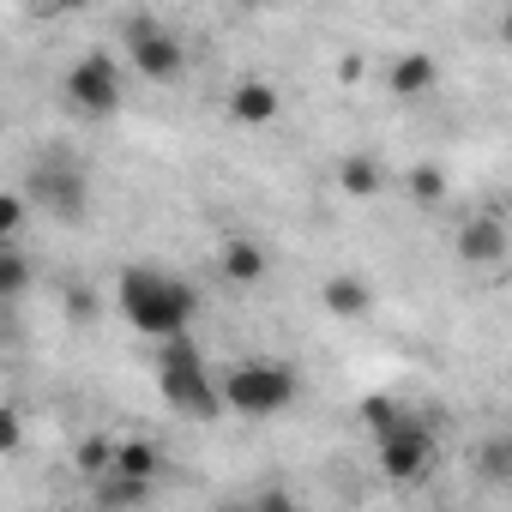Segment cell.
I'll use <instances>...</instances> for the list:
<instances>
[{
	"label": "cell",
	"instance_id": "obj_2",
	"mask_svg": "<svg viewBox=\"0 0 512 512\" xmlns=\"http://www.w3.org/2000/svg\"><path fill=\"white\" fill-rule=\"evenodd\" d=\"M157 392H163V404H169L175 416H187V422H211V416L223 410L217 380H211V368H205V356H199L193 338L157 344Z\"/></svg>",
	"mask_w": 512,
	"mask_h": 512
},
{
	"label": "cell",
	"instance_id": "obj_1",
	"mask_svg": "<svg viewBox=\"0 0 512 512\" xmlns=\"http://www.w3.org/2000/svg\"><path fill=\"white\" fill-rule=\"evenodd\" d=\"M115 302H121L127 326L145 332V338H157V344L187 338L193 314H199V290L181 284V278H169V272H157V266H127L121 284H115Z\"/></svg>",
	"mask_w": 512,
	"mask_h": 512
},
{
	"label": "cell",
	"instance_id": "obj_19",
	"mask_svg": "<svg viewBox=\"0 0 512 512\" xmlns=\"http://www.w3.org/2000/svg\"><path fill=\"white\" fill-rule=\"evenodd\" d=\"M79 470L97 482V476L109 470V440H85V446H79Z\"/></svg>",
	"mask_w": 512,
	"mask_h": 512
},
{
	"label": "cell",
	"instance_id": "obj_21",
	"mask_svg": "<svg viewBox=\"0 0 512 512\" xmlns=\"http://www.w3.org/2000/svg\"><path fill=\"white\" fill-rule=\"evenodd\" d=\"M506 464H512V452H506V440H494L488 446V476H506Z\"/></svg>",
	"mask_w": 512,
	"mask_h": 512
},
{
	"label": "cell",
	"instance_id": "obj_18",
	"mask_svg": "<svg viewBox=\"0 0 512 512\" xmlns=\"http://www.w3.org/2000/svg\"><path fill=\"white\" fill-rule=\"evenodd\" d=\"M25 193H0V241H13L19 235V223H25Z\"/></svg>",
	"mask_w": 512,
	"mask_h": 512
},
{
	"label": "cell",
	"instance_id": "obj_12",
	"mask_svg": "<svg viewBox=\"0 0 512 512\" xmlns=\"http://www.w3.org/2000/svg\"><path fill=\"white\" fill-rule=\"evenodd\" d=\"M434 79H440V67H434V55H428V49H404V55L392 61V73H386L392 97H404V103L428 97V91H434Z\"/></svg>",
	"mask_w": 512,
	"mask_h": 512
},
{
	"label": "cell",
	"instance_id": "obj_9",
	"mask_svg": "<svg viewBox=\"0 0 512 512\" xmlns=\"http://www.w3.org/2000/svg\"><path fill=\"white\" fill-rule=\"evenodd\" d=\"M217 272H223V284H260L266 272H272V260H266V247L253 241V235H223V247H217Z\"/></svg>",
	"mask_w": 512,
	"mask_h": 512
},
{
	"label": "cell",
	"instance_id": "obj_10",
	"mask_svg": "<svg viewBox=\"0 0 512 512\" xmlns=\"http://www.w3.org/2000/svg\"><path fill=\"white\" fill-rule=\"evenodd\" d=\"M278 109H284V97H278L272 79H241V85L229 91V115H235L241 127H272Z\"/></svg>",
	"mask_w": 512,
	"mask_h": 512
},
{
	"label": "cell",
	"instance_id": "obj_14",
	"mask_svg": "<svg viewBox=\"0 0 512 512\" xmlns=\"http://www.w3.org/2000/svg\"><path fill=\"white\" fill-rule=\"evenodd\" d=\"M338 187H344L350 199H380V193H386V169H380L368 151H350V157L338 163Z\"/></svg>",
	"mask_w": 512,
	"mask_h": 512
},
{
	"label": "cell",
	"instance_id": "obj_16",
	"mask_svg": "<svg viewBox=\"0 0 512 512\" xmlns=\"http://www.w3.org/2000/svg\"><path fill=\"white\" fill-rule=\"evenodd\" d=\"M404 187H410L416 205H440V199H446V175H440L434 163H416V169L404 175Z\"/></svg>",
	"mask_w": 512,
	"mask_h": 512
},
{
	"label": "cell",
	"instance_id": "obj_4",
	"mask_svg": "<svg viewBox=\"0 0 512 512\" xmlns=\"http://www.w3.org/2000/svg\"><path fill=\"white\" fill-rule=\"evenodd\" d=\"M25 205L49 211L55 223H79L85 205H91V175H85V163L67 157V151H43V157L31 163V175H25Z\"/></svg>",
	"mask_w": 512,
	"mask_h": 512
},
{
	"label": "cell",
	"instance_id": "obj_24",
	"mask_svg": "<svg viewBox=\"0 0 512 512\" xmlns=\"http://www.w3.org/2000/svg\"><path fill=\"white\" fill-rule=\"evenodd\" d=\"M0 247H13V241H0Z\"/></svg>",
	"mask_w": 512,
	"mask_h": 512
},
{
	"label": "cell",
	"instance_id": "obj_20",
	"mask_svg": "<svg viewBox=\"0 0 512 512\" xmlns=\"http://www.w3.org/2000/svg\"><path fill=\"white\" fill-rule=\"evenodd\" d=\"M253 512H296V500L272 482V488H260V494H253Z\"/></svg>",
	"mask_w": 512,
	"mask_h": 512
},
{
	"label": "cell",
	"instance_id": "obj_23",
	"mask_svg": "<svg viewBox=\"0 0 512 512\" xmlns=\"http://www.w3.org/2000/svg\"><path fill=\"white\" fill-rule=\"evenodd\" d=\"M217 512H253V500H223Z\"/></svg>",
	"mask_w": 512,
	"mask_h": 512
},
{
	"label": "cell",
	"instance_id": "obj_7",
	"mask_svg": "<svg viewBox=\"0 0 512 512\" xmlns=\"http://www.w3.org/2000/svg\"><path fill=\"white\" fill-rule=\"evenodd\" d=\"M121 37H127V61L151 79V85H169V79H181V67H187V55H181V37L163 25V19H151V13H133L127 25H121Z\"/></svg>",
	"mask_w": 512,
	"mask_h": 512
},
{
	"label": "cell",
	"instance_id": "obj_11",
	"mask_svg": "<svg viewBox=\"0 0 512 512\" xmlns=\"http://www.w3.org/2000/svg\"><path fill=\"white\" fill-rule=\"evenodd\" d=\"M157 470H163V452H157L151 440H115V446H109V470H103V476H121V482L151 488V482H157Z\"/></svg>",
	"mask_w": 512,
	"mask_h": 512
},
{
	"label": "cell",
	"instance_id": "obj_17",
	"mask_svg": "<svg viewBox=\"0 0 512 512\" xmlns=\"http://www.w3.org/2000/svg\"><path fill=\"white\" fill-rule=\"evenodd\" d=\"M19 440H25V416H19V404H0V458L19 452Z\"/></svg>",
	"mask_w": 512,
	"mask_h": 512
},
{
	"label": "cell",
	"instance_id": "obj_13",
	"mask_svg": "<svg viewBox=\"0 0 512 512\" xmlns=\"http://www.w3.org/2000/svg\"><path fill=\"white\" fill-rule=\"evenodd\" d=\"M320 302L338 314V320H362L368 308H374V290L362 284V278H350V272H338V278H326L320 284Z\"/></svg>",
	"mask_w": 512,
	"mask_h": 512
},
{
	"label": "cell",
	"instance_id": "obj_15",
	"mask_svg": "<svg viewBox=\"0 0 512 512\" xmlns=\"http://www.w3.org/2000/svg\"><path fill=\"white\" fill-rule=\"evenodd\" d=\"M19 290H31V260L19 247H0V302H13Z\"/></svg>",
	"mask_w": 512,
	"mask_h": 512
},
{
	"label": "cell",
	"instance_id": "obj_22",
	"mask_svg": "<svg viewBox=\"0 0 512 512\" xmlns=\"http://www.w3.org/2000/svg\"><path fill=\"white\" fill-rule=\"evenodd\" d=\"M67 314H73V320H91V314H97V302H91V296H85V290H79V296H73V302H67Z\"/></svg>",
	"mask_w": 512,
	"mask_h": 512
},
{
	"label": "cell",
	"instance_id": "obj_8",
	"mask_svg": "<svg viewBox=\"0 0 512 512\" xmlns=\"http://www.w3.org/2000/svg\"><path fill=\"white\" fill-rule=\"evenodd\" d=\"M506 217L500 211H482V217H470L464 229H458V260L464 266H500L506 260Z\"/></svg>",
	"mask_w": 512,
	"mask_h": 512
},
{
	"label": "cell",
	"instance_id": "obj_6",
	"mask_svg": "<svg viewBox=\"0 0 512 512\" xmlns=\"http://www.w3.org/2000/svg\"><path fill=\"white\" fill-rule=\"evenodd\" d=\"M61 97H67V109H79V115H115L121 103H127V85H121V67H115V55L109 49H91V55H79L73 67H67V79H61Z\"/></svg>",
	"mask_w": 512,
	"mask_h": 512
},
{
	"label": "cell",
	"instance_id": "obj_5",
	"mask_svg": "<svg viewBox=\"0 0 512 512\" xmlns=\"http://www.w3.org/2000/svg\"><path fill=\"white\" fill-rule=\"evenodd\" d=\"M374 452H380V470H386L392 482H404V488L434 470V434H428V422H422L416 410H398V416L374 434Z\"/></svg>",
	"mask_w": 512,
	"mask_h": 512
},
{
	"label": "cell",
	"instance_id": "obj_3",
	"mask_svg": "<svg viewBox=\"0 0 512 512\" xmlns=\"http://www.w3.org/2000/svg\"><path fill=\"white\" fill-rule=\"evenodd\" d=\"M296 392H302V374L290 362H241L217 380V398L241 416H278L296 404Z\"/></svg>",
	"mask_w": 512,
	"mask_h": 512
}]
</instances>
